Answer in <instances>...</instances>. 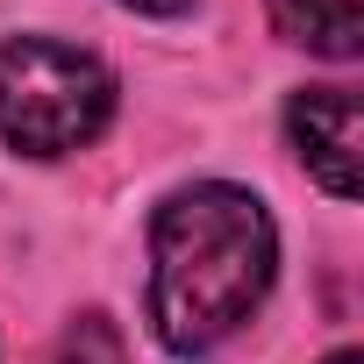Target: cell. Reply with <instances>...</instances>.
<instances>
[{"label":"cell","mask_w":364,"mask_h":364,"mask_svg":"<svg viewBox=\"0 0 364 364\" xmlns=\"http://www.w3.org/2000/svg\"><path fill=\"white\" fill-rule=\"evenodd\" d=\"M279 229L243 186H186L150 222V328L171 357H208L272 293Z\"/></svg>","instance_id":"6da1fadb"},{"label":"cell","mask_w":364,"mask_h":364,"mask_svg":"<svg viewBox=\"0 0 364 364\" xmlns=\"http://www.w3.org/2000/svg\"><path fill=\"white\" fill-rule=\"evenodd\" d=\"M286 136L336 200H357V93L350 86H300L286 107Z\"/></svg>","instance_id":"3957f363"},{"label":"cell","mask_w":364,"mask_h":364,"mask_svg":"<svg viewBox=\"0 0 364 364\" xmlns=\"http://www.w3.org/2000/svg\"><path fill=\"white\" fill-rule=\"evenodd\" d=\"M272 22L286 43L336 58V65L364 50V0H272Z\"/></svg>","instance_id":"277c9868"},{"label":"cell","mask_w":364,"mask_h":364,"mask_svg":"<svg viewBox=\"0 0 364 364\" xmlns=\"http://www.w3.org/2000/svg\"><path fill=\"white\" fill-rule=\"evenodd\" d=\"M328 364H357V350H336V357H328Z\"/></svg>","instance_id":"8992f818"},{"label":"cell","mask_w":364,"mask_h":364,"mask_svg":"<svg viewBox=\"0 0 364 364\" xmlns=\"http://www.w3.org/2000/svg\"><path fill=\"white\" fill-rule=\"evenodd\" d=\"M122 8H136V15H186L193 0H122Z\"/></svg>","instance_id":"5b68a950"},{"label":"cell","mask_w":364,"mask_h":364,"mask_svg":"<svg viewBox=\"0 0 364 364\" xmlns=\"http://www.w3.org/2000/svg\"><path fill=\"white\" fill-rule=\"evenodd\" d=\"M114 122V72L93 50L15 36L0 43V143L22 157H65L86 150Z\"/></svg>","instance_id":"7a4b0ae2"}]
</instances>
